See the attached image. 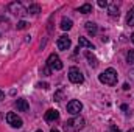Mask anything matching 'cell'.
<instances>
[{
    "instance_id": "17",
    "label": "cell",
    "mask_w": 134,
    "mask_h": 132,
    "mask_svg": "<svg viewBox=\"0 0 134 132\" xmlns=\"http://www.w3.org/2000/svg\"><path fill=\"white\" fill-rule=\"evenodd\" d=\"M80 13H83V14L92 13V5H91V3H84L83 6H80Z\"/></svg>"
},
{
    "instance_id": "3",
    "label": "cell",
    "mask_w": 134,
    "mask_h": 132,
    "mask_svg": "<svg viewBox=\"0 0 134 132\" xmlns=\"http://www.w3.org/2000/svg\"><path fill=\"white\" fill-rule=\"evenodd\" d=\"M69 79H70V82H73V84H81V82L84 81V76H83V73L80 71V68L70 67V68H69Z\"/></svg>"
},
{
    "instance_id": "12",
    "label": "cell",
    "mask_w": 134,
    "mask_h": 132,
    "mask_svg": "<svg viewBox=\"0 0 134 132\" xmlns=\"http://www.w3.org/2000/svg\"><path fill=\"white\" fill-rule=\"evenodd\" d=\"M108 13H109L111 17H119V6H117L115 3L108 5Z\"/></svg>"
},
{
    "instance_id": "11",
    "label": "cell",
    "mask_w": 134,
    "mask_h": 132,
    "mask_svg": "<svg viewBox=\"0 0 134 132\" xmlns=\"http://www.w3.org/2000/svg\"><path fill=\"white\" fill-rule=\"evenodd\" d=\"M84 27H86V31L91 34V36H95V34L98 33V27H97L94 22H86Z\"/></svg>"
},
{
    "instance_id": "7",
    "label": "cell",
    "mask_w": 134,
    "mask_h": 132,
    "mask_svg": "<svg viewBox=\"0 0 134 132\" xmlns=\"http://www.w3.org/2000/svg\"><path fill=\"white\" fill-rule=\"evenodd\" d=\"M6 121H8V124L11 126V128H22V120L17 117V113H14V112H9V113H6Z\"/></svg>"
},
{
    "instance_id": "23",
    "label": "cell",
    "mask_w": 134,
    "mask_h": 132,
    "mask_svg": "<svg viewBox=\"0 0 134 132\" xmlns=\"http://www.w3.org/2000/svg\"><path fill=\"white\" fill-rule=\"evenodd\" d=\"M98 6H100V8H106V6H108V2H106V0H98Z\"/></svg>"
},
{
    "instance_id": "28",
    "label": "cell",
    "mask_w": 134,
    "mask_h": 132,
    "mask_svg": "<svg viewBox=\"0 0 134 132\" xmlns=\"http://www.w3.org/2000/svg\"><path fill=\"white\" fill-rule=\"evenodd\" d=\"M131 40H133V44H134V33L131 34Z\"/></svg>"
},
{
    "instance_id": "26",
    "label": "cell",
    "mask_w": 134,
    "mask_h": 132,
    "mask_svg": "<svg viewBox=\"0 0 134 132\" xmlns=\"http://www.w3.org/2000/svg\"><path fill=\"white\" fill-rule=\"evenodd\" d=\"M122 110H128V106L126 104H122Z\"/></svg>"
},
{
    "instance_id": "24",
    "label": "cell",
    "mask_w": 134,
    "mask_h": 132,
    "mask_svg": "<svg viewBox=\"0 0 134 132\" xmlns=\"http://www.w3.org/2000/svg\"><path fill=\"white\" fill-rule=\"evenodd\" d=\"M42 73H44V75H45V76H48V75H50V73H52V70H50V68H48V67H45V68H44V70H42Z\"/></svg>"
},
{
    "instance_id": "13",
    "label": "cell",
    "mask_w": 134,
    "mask_h": 132,
    "mask_svg": "<svg viewBox=\"0 0 134 132\" xmlns=\"http://www.w3.org/2000/svg\"><path fill=\"white\" fill-rule=\"evenodd\" d=\"M78 45H80V47H86V48H91V50H94V45H92V42H89L86 37H80V39H78Z\"/></svg>"
},
{
    "instance_id": "19",
    "label": "cell",
    "mask_w": 134,
    "mask_h": 132,
    "mask_svg": "<svg viewBox=\"0 0 134 132\" xmlns=\"http://www.w3.org/2000/svg\"><path fill=\"white\" fill-rule=\"evenodd\" d=\"M126 61H128L130 64H133L134 62V50H130V51H128V55H126Z\"/></svg>"
},
{
    "instance_id": "9",
    "label": "cell",
    "mask_w": 134,
    "mask_h": 132,
    "mask_svg": "<svg viewBox=\"0 0 134 132\" xmlns=\"http://www.w3.org/2000/svg\"><path fill=\"white\" fill-rule=\"evenodd\" d=\"M16 107H17V110H19V112H28L30 104H28V101H27V99L19 98V99H16Z\"/></svg>"
},
{
    "instance_id": "2",
    "label": "cell",
    "mask_w": 134,
    "mask_h": 132,
    "mask_svg": "<svg viewBox=\"0 0 134 132\" xmlns=\"http://www.w3.org/2000/svg\"><path fill=\"white\" fill-rule=\"evenodd\" d=\"M98 79H100V82L106 84V86H115L117 84V71L109 67L98 76Z\"/></svg>"
},
{
    "instance_id": "21",
    "label": "cell",
    "mask_w": 134,
    "mask_h": 132,
    "mask_svg": "<svg viewBox=\"0 0 134 132\" xmlns=\"http://www.w3.org/2000/svg\"><path fill=\"white\" fill-rule=\"evenodd\" d=\"M27 25H28V23H27L25 20H20V22L17 23V30H25V28H27Z\"/></svg>"
},
{
    "instance_id": "15",
    "label": "cell",
    "mask_w": 134,
    "mask_h": 132,
    "mask_svg": "<svg viewBox=\"0 0 134 132\" xmlns=\"http://www.w3.org/2000/svg\"><path fill=\"white\" fill-rule=\"evenodd\" d=\"M72 25H73V23H72V20H70V19H67V17H64V19L61 20V28H63L64 31H69V30L72 28Z\"/></svg>"
},
{
    "instance_id": "14",
    "label": "cell",
    "mask_w": 134,
    "mask_h": 132,
    "mask_svg": "<svg viewBox=\"0 0 134 132\" xmlns=\"http://www.w3.org/2000/svg\"><path fill=\"white\" fill-rule=\"evenodd\" d=\"M86 58H87V61H89V65H91V67H94V68H95V67L98 65V62H97V58H95V56H94L91 51H87V53H86Z\"/></svg>"
},
{
    "instance_id": "18",
    "label": "cell",
    "mask_w": 134,
    "mask_h": 132,
    "mask_svg": "<svg viewBox=\"0 0 134 132\" xmlns=\"http://www.w3.org/2000/svg\"><path fill=\"white\" fill-rule=\"evenodd\" d=\"M27 13L28 14H39L41 13V6L39 5H30L28 9H27Z\"/></svg>"
},
{
    "instance_id": "22",
    "label": "cell",
    "mask_w": 134,
    "mask_h": 132,
    "mask_svg": "<svg viewBox=\"0 0 134 132\" xmlns=\"http://www.w3.org/2000/svg\"><path fill=\"white\" fill-rule=\"evenodd\" d=\"M36 86H37L39 89H48V84H47V82H37Z\"/></svg>"
},
{
    "instance_id": "6",
    "label": "cell",
    "mask_w": 134,
    "mask_h": 132,
    "mask_svg": "<svg viewBox=\"0 0 134 132\" xmlns=\"http://www.w3.org/2000/svg\"><path fill=\"white\" fill-rule=\"evenodd\" d=\"M81 109H83V104H81V101H78V99H72V101H69V104H67V112L72 113V115L80 113Z\"/></svg>"
},
{
    "instance_id": "16",
    "label": "cell",
    "mask_w": 134,
    "mask_h": 132,
    "mask_svg": "<svg viewBox=\"0 0 134 132\" xmlns=\"http://www.w3.org/2000/svg\"><path fill=\"white\" fill-rule=\"evenodd\" d=\"M126 23H128L130 27H134V6L130 9V13H128V16H126Z\"/></svg>"
},
{
    "instance_id": "10",
    "label": "cell",
    "mask_w": 134,
    "mask_h": 132,
    "mask_svg": "<svg viewBox=\"0 0 134 132\" xmlns=\"http://www.w3.org/2000/svg\"><path fill=\"white\" fill-rule=\"evenodd\" d=\"M45 121H48V123H52V121H56L58 118H59V112L58 110H55V109H50V110H47L45 112Z\"/></svg>"
},
{
    "instance_id": "4",
    "label": "cell",
    "mask_w": 134,
    "mask_h": 132,
    "mask_svg": "<svg viewBox=\"0 0 134 132\" xmlns=\"http://www.w3.org/2000/svg\"><path fill=\"white\" fill-rule=\"evenodd\" d=\"M47 67H48L50 70H61V68H63V62H61L59 56L55 55V53H52V55L48 56V59H47Z\"/></svg>"
},
{
    "instance_id": "8",
    "label": "cell",
    "mask_w": 134,
    "mask_h": 132,
    "mask_svg": "<svg viewBox=\"0 0 134 132\" xmlns=\"http://www.w3.org/2000/svg\"><path fill=\"white\" fill-rule=\"evenodd\" d=\"M70 39L67 37V36H61L59 39H58V42H56V47L59 48V50H69L70 48Z\"/></svg>"
},
{
    "instance_id": "27",
    "label": "cell",
    "mask_w": 134,
    "mask_h": 132,
    "mask_svg": "<svg viewBox=\"0 0 134 132\" xmlns=\"http://www.w3.org/2000/svg\"><path fill=\"white\" fill-rule=\"evenodd\" d=\"M5 98V93H3V92H2V90H0V101H2V99Z\"/></svg>"
},
{
    "instance_id": "1",
    "label": "cell",
    "mask_w": 134,
    "mask_h": 132,
    "mask_svg": "<svg viewBox=\"0 0 134 132\" xmlns=\"http://www.w3.org/2000/svg\"><path fill=\"white\" fill-rule=\"evenodd\" d=\"M84 126H86L84 118H81V117H75V118L67 120L66 123H64V131L66 132H78V131H81Z\"/></svg>"
},
{
    "instance_id": "20",
    "label": "cell",
    "mask_w": 134,
    "mask_h": 132,
    "mask_svg": "<svg viewBox=\"0 0 134 132\" xmlns=\"http://www.w3.org/2000/svg\"><path fill=\"white\" fill-rule=\"evenodd\" d=\"M63 95H64V90L61 89V90H58V92L55 93V97H53V98H55V101H61V99H63Z\"/></svg>"
},
{
    "instance_id": "29",
    "label": "cell",
    "mask_w": 134,
    "mask_h": 132,
    "mask_svg": "<svg viewBox=\"0 0 134 132\" xmlns=\"http://www.w3.org/2000/svg\"><path fill=\"white\" fill-rule=\"evenodd\" d=\"M50 132H59V131H58V129H52Z\"/></svg>"
},
{
    "instance_id": "30",
    "label": "cell",
    "mask_w": 134,
    "mask_h": 132,
    "mask_svg": "<svg viewBox=\"0 0 134 132\" xmlns=\"http://www.w3.org/2000/svg\"><path fill=\"white\" fill-rule=\"evenodd\" d=\"M128 132H134V129H130V131H128Z\"/></svg>"
},
{
    "instance_id": "25",
    "label": "cell",
    "mask_w": 134,
    "mask_h": 132,
    "mask_svg": "<svg viewBox=\"0 0 134 132\" xmlns=\"http://www.w3.org/2000/svg\"><path fill=\"white\" fill-rule=\"evenodd\" d=\"M111 132H120V129L115 128V126H111Z\"/></svg>"
},
{
    "instance_id": "31",
    "label": "cell",
    "mask_w": 134,
    "mask_h": 132,
    "mask_svg": "<svg viewBox=\"0 0 134 132\" xmlns=\"http://www.w3.org/2000/svg\"><path fill=\"white\" fill-rule=\"evenodd\" d=\"M36 132H42V131H36Z\"/></svg>"
},
{
    "instance_id": "5",
    "label": "cell",
    "mask_w": 134,
    "mask_h": 132,
    "mask_svg": "<svg viewBox=\"0 0 134 132\" xmlns=\"http://www.w3.org/2000/svg\"><path fill=\"white\" fill-rule=\"evenodd\" d=\"M8 9H9V13H13V14H16V16H25V14H28L27 9L24 8V5L19 3V2L9 3V5H8Z\"/></svg>"
}]
</instances>
